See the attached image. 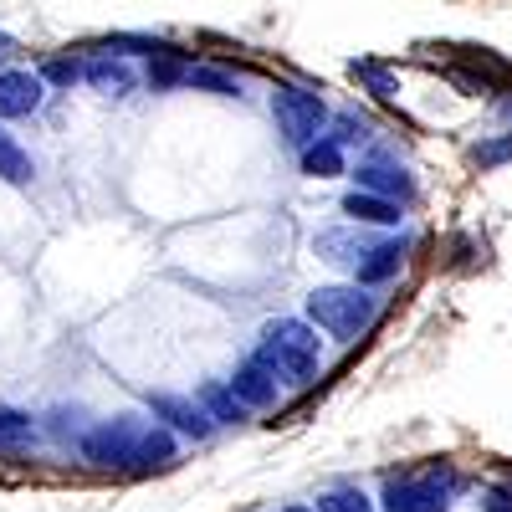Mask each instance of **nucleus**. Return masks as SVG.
I'll return each instance as SVG.
<instances>
[{
  "label": "nucleus",
  "instance_id": "1",
  "mask_svg": "<svg viewBox=\"0 0 512 512\" xmlns=\"http://www.w3.org/2000/svg\"><path fill=\"white\" fill-rule=\"evenodd\" d=\"M256 359H262L282 384H313L318 369H323V338H318V323H303V318H272V323L262 328Z\"/></svg>",
  "mask_w": 512,
  "mask_h": 512
},
{
  "label": "nucleus",
  "instance_id": "2",
  "mask_svg": "<svg viewBox=\"0 0 512 512\" xmlns=\"http://www.w3.org/2000/svg\"><path fill=\"white\" fill-rule=\"evenodd\" d=\"M374 318H379V297L364 282H328V287L308 292V323H318L338 344L364 338L374 328Z\"/></svg>",
  "mask_w": 512,
  "mask_h": 512
},
{
  "label": "nucleus",
  "instance_id": "3",
  "mask_svg": "<svg viewBox=\"0 0 512 512\" xmlns=\"http://www.w3.org/2000/svg\"><path fill=\"white\" fill-rule=\"evenodd\" d=\"M154 415H139V410H123L113 420H93L77 441V456L98 466V472H128L134 477V456H139V441L149 431Z\"/></svg>",
  "mask_w": 512,
  "mask_h": 512
},
{
  "label": "nucleus",
  "instance_id": "4",
  "mask_svg": "<svg viewBox=\"0 0 512 512\" xmlns=\"http://www.w3.org/2000/svg\"><path fill=\"white\" fill-rule=\"evenodd\" d=\"M272 118H277V134L287 149H303L313 144L323 128H328V103L313 88H297V82H277L272 88Z\"/></svg>",
  "mask_w": 512,
  "mask_h": 512
},
{
  "label": "nucleus",
  "instance_id": "5",
  "mask_svg": "<svg viewBox=\"0 0 512 512\" xmlns=\"http://www.w3.org/2000/svg\"><path fill=\"white\" fill-rule=\"evenodd\" d=\"M456 487H461V477L451 466H431L420 477H390L379 492V507L384 512H451Z\"/></svg>",
  "mask_w": 512,
  "mask_h": 512
},
{
  "label": "nucleus",
  "instance_id": "6",
  "mask_svg": "<svg viewBox=\"0 0 512 512\" xmlns=\"http://www.w3.org/2000/svg\"><path fill=\"white\" fill-rule=\"evenodd\" d=\"M144 405H149V415H154V420H164L169 431L185 436V441H210V436H216V420H210V410H205L195 395L149 390V395H144Z\"/></svg>",
  "mask_w": 512,
  "mask_h": 512
},
{
  "label": "nucleus",
  "instance_id": "7",
  "mask_svg": "<svg viewBox=\"0 0 512 512\" xmlns=\"http://www.w3.org/2000/svg\"><path fill=\"white\" fill-rule=\"evenodd\" d=\"M82 82H88L93 93H103V98H128L144 77H139L134 57H118V52H88V57H82Z\"/></svg>",
  "mask_w": 512,
  "mask_h": 512
},
{
  "label": "nucleus",
  "instance_id": "8",
  "mask_svg": "<svg viewBox=\"0 0 512 512\" xmlns=\"http://www.w3.org/2000/svg\"><path fill=\"white\" fill-rule=\"evenodd\" d=\"M47 98V82L41 72H26V67H0V123L11 118H31Z\"/></svg>",
  "mask_w": 512,
  "mask_h": 512
},
{
  "label": "nucleus",
  "instance_id": "9",
  "mask_svg": "<svg viewBox=\"0 0 512 512\" xmlns=\"http://www.w3.org/2000/svg\"><path fill=\"white\" fill-rule=\"evenodd\" d=\"M231 390L241 395V405H246V410H272V405L282 400V379H277L262 359L251 354V359H241V364H236Z\"/></svg>",
  "mask_w": 512,
  "mask_h": 512
},
{
  "label": "nucleus",
  "instance_id": "10",
  "mask_svg": "<svg viewBox=\"0 0 512 512\" xmlns=\"http://www.w3.org/2000/svg\"><path fill=\"white\" fill-rule=\"evenodd\" d=\"M405 251H410V241H405V236L369 241V251L359 256V267H354V282H364V287H384L390 277H400V267H405Z\"/></svg>",
  "mask_w": 512,
  "mask_h": 512
},
{
  "label": "nucleus",
  "instance_id": "11",
  "mask_svg": "<svg viewBox=\"0 0 512 512\" xmlns=\"http://www.w3.org/2000/svg\"><path fill=\"white\" fill-rule=\"evenodd\" d=\"M354 185L359 190H374V195H384V200H415V180L405 175L400 164H390V159H364L359 169H354Z\"/></svg>",
  "mask_w": 512,
  "mask_h": 512
},
{
  "label": "nucleus",
  "instance_id": "12",
  "mask_svg": "<svg viewBox=\"0 0 512 512\" xmlns=\"http://www.w3.org/2000/svg\"><path fill=\"white\" fill-rule=\"evenodd\" d=\"M180 461V436L169 431L164 420H149V431L139 441V456H134V477H149V472H164V466Z\"/></svg>",
  "mask_w": 512,
  "mask_h": 512
},
{
  "label": "nucleus",
  "instance_id": "13",
  "mask_svg": "<svg viewBox=\"0 0 512 512\" xmlns=\"http://www.w3.org/2000/svg\"><path fill=\"white\" fill-rule=\"evenodd\" d=\"M313 251L323 256L328 267H359V256L369 251V236L359 231V221L354 226H333V231H318V241H313Z\"/></svg>",
  "mask_w": 512,
  "mask_h": 512
},
{
  "label": "nucleus",
  "instance_id": "14",
  "mask_svg": "<svg viewBox=\"0 0 512 512\" xmlns=\"http://www.w3.org/2000/svg\"><path fill=\"white\" fill-rule=\"evenodd\" d=\"M297 164H303L308 180H338L344 175V144H338L333 134H318L313 144L297 149Z\"/></svg>",
  "mask_w": 512,
  "mask_h": 512
},
{
  "label": "nucleus",
  "instance_id": "15",
  "mask_svg": "<svg viewBox=\"0 0 512 512\" xmlns=\"http://www.w3.org/2000/svg\"><path fill=\"white\" fill-rule=\"evenodd\" d=\"M344 216H354L359 226H400V200H384V195H374V190H349L344 195Z\"/></svg>",
  "mask_w": 512,
  "mask_h": 512
},
{
  "label": "nucleus",
  "instance_id": "16",
  "mask_svg": "<svg viewBox=\"0 0 512 512\" xmlns=\"http://www.w3.org/2000/svg\"><path fill=\"white\" fill-rule=\"evenodd\" d=\"M195 400L210 410V420H216V425H241L251 410L241 405V395L231 390V379H205L200 384V390H195Z\"/></svg>",
  "mask_w": 512,
  "mask_h": 512
},
{
  "label": "nucleus",
  "instance_id": "17",
  "mask_svg": "<svg viewBox=\"0 0 512 512\" xmlns=\"http://www.w3.org/2000/svg\"><path fill=\"white\" fill-rule=\"evenodd\" d=\"M0 180L16 185V190H26V185L36 180V159H31V149L11 134L6 123H0Z\"/></svg>",
  "mask_w": 512,
  "mask_h": 512
},
{
  "label": "nucleus",
  "instance_id": "18",
  "mask_svg": "<svg viewBox=\"0 0 512 512\" xmlns=\"http://www.w3.org/2000/svg\"><path fill=\"white\" fill-rule=\"evenodd\" d=\"M185 72H190V52H185V47L164 52V57H149L144 88H149V93H175V88H185Z\"/></svg>",
  "mask_w": 512,
  "mask_h": 512
},
{
  "label": "nucleus",
  "instance_id": "19",
  "mask_svg": "<svg viewBox=\"0 0 512 512\" xmlns=\"http://www.w3.org/2000/svg\"><path fill=\"white\" fill-rule=\"evenodd\" d=\"M93 52H118V57H164V52H175V41H164V36H149V31H113L103 36Z\"/></svg>",
  "mask_w": 512,
  "mask_h": 512
},
{
  "label": "nucleus",
  "instance_id": "20",
  "mask_svg": "<svg viewBox=\"0 0 512 512\" xmlns=\"http://www.w3.org/2000/svg\"><path fill=\"white\" fill-rule=\"evenodd\" d=\"M36 425H41V431H47V436H52L57 446H67V451H77V441H82V431H88V425H93V420H88V415H82L77 405H57V410H52L47 420H36Z\"/></svg>",
  "mask_w": 512,
  "mask_h": 512
},
{
  "label": "nucleus",
  "instance_id": "21",
  "mask_svg": "<svg viewBox=\"0 0 512 512\" xmlns=\"http://www.w3.org/2000/svg\"><path fill=\"white\" fill-rule=\"evenodd\" d=\"M185 88H190V93H216V98H241V82H236L226 67H205V62H190Z\"/></svg>",
  "mask_w": 512,
  "mask_h": 512
},
{
  "label": "nucleus",
  "instance_id": "22",
  "mask_svg": "<svg viewBox=\"0 0 512 512\" xmlns=\"http://www.w3.org/2000/svg\"><path fill=\"white\" fill-rule=\"evenodd\" d=\"M349 77L364 82L369 98H379V103H395L400 98V77L384 67V62H349Z\"/></svg>",
  "mask_w": 512,
  "mask_h": 512
},
{
  "label": "nucleus",
  "instance_id": "23",
  "mask_svg": "<svg viewBox=\"0 0 512 512\" xmlns=\"http://www.w3.org/2000/svg\"><path fill=\"white\" fill-rule=\"evenodd\" d=\"M36 436V420L21 405H0V451H16Z\"/></svg>",
  "mask_w": 512,
  "mask_h": 512
},
{
  "label": "nucleus",
  "instance_id": "24",
  "mask_svg": "<svg viewBox=\"0 0 512 512\" xmlns=\"http://www.w3.org/2000/svg\"><path fill=\"white\" fill-rule=\"evenodd\" d=\"M36 72H41V82L47 88H72V82H82V57H41L36 62Z\"/></svg>",
  "mask_w": 512,
  "mask_h": 512
},
{
  "label": "nucleus",
  "instance_id": "25",
  "mask_svg": "<svg viewBox=\"0 0 512 512\" xmlns=\"http://www.w3.org/2000/svg\"><path fill=\"white\" fill-rule=\"evenodd\" d=\"M318 512H374V502L359 487H333V492L318 497Z\"/></svg>",
  "mask_w": 512,
  "mask_h": 512
},
{
  "label": "nucleus",
  "instance_id": "26",
  "mask_svg": "<svg viewBox=\"0 0 512 512\" xmlns=\"http://www.w3.org/2000/svg\"><path fill=\"white\" fill-rule=\"evenodd\" d=\"M507 159H512V128H507V134H497V139L472 144V164H477V169H497V164H507Z\"/></svg>",
  "mask_w": 512,
  "mask_h": 512
},
{
  "label": "nucleus",
  "instance_id": "27",
  "mask_svg": "<svg viewBox=\"0 0 512 512\" xmlns=\"http://www.w3.org/2000/svg\"><path fill=\"white\" fill-rule=\"evenodd\" d=\"M333 139L349 149V144H364V139H374V128H369L364 118H354V113H338V118H333Z\"/></svg>",
  "mask_w": 512,
  "mask_h": 512
},
{
  "label": "nucleus",
  "instance_id": "28",
  "mask_svg": "<svg viewBox=\"0 0 512 512\" xmlns=\"http://www.w3.org/2000/svg\"><path fill=\"white\" fill-rule=\"evenodd\" d=\"M482 512H512V487H487L482 492Z\"/></svg>",
  "mask_w": 512,
  "mask_h": 512
},
{
  "label": "nucleus",
  "instance_id": "29",
  "mask_svg": "<svg viewBox=\"0 0 512 512\" xmlns=\"http://www.w3.org/2000/svg\"><path fill=\"white\" fill-rule=\"evenodd\" d=\"M16 52H21V41H16L11 31H0V67H6V62H11Z\"/></svg>",
  "mask_w": 512,
  "mask_h": 512
},
{
  "label": "nucleus",
  "instance_id": "30",
  "mask_svg": "<svg viewBox=\"0 0 512 512\" xmlns=\"http://www.w3.org/2000/svg\"><path fill=\"white\" fill-rule=\"evenodd\" d=\"M282 512H318V507H308V502H297V507H282Z\"/></svg>",
  "mask_w": 512,
  "mask_h": 512
}]
</instances>
